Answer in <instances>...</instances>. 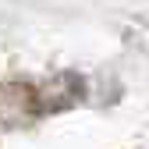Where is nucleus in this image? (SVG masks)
<instances>
[{
  "label": "nucleus",
  "instance_id": "1",
  "mask_svg": "<svg viewBox=\"0 0 149 149\" xmlns=\"http://www.w3.org/2000/svg\"><path fill=\"white\" fill-rule=\"evenodd\" d=\"M85 96L82 74H57L50 82H4L0 85V128H25L39 117L78 107Z\"/></svg>",
  "mask_w": 149,
  "mask_h": 149
}]
</instances>
